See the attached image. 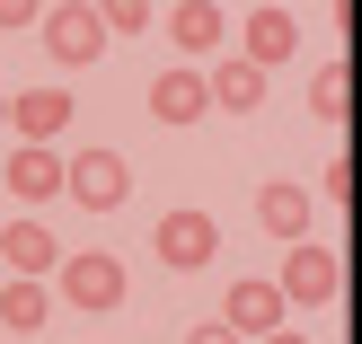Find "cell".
I'll return each instance as SVG.
<instances>
[{"label":"cell","instance_id":"1","mask_svg":"<svg viewBox=\"0 0 362 344\" xmlns=\"http://www.w3.org/2000/svg\"><path fill=\"white\" fill-rule=\"evenodd\" d=\"M53 300L62 309H124V256H106V247H80V256H62V274H53Z\"/></svg>","mask_w":362,"mask_h":344},{"label":"cell","instance_id":"2","mask_svg":"<svg viewBox=\"0 0 362 344\" xmlns=\"http://www.w3.org/2000/svg\"><path fill=\"white\" fill-rule=\"evenodd\" d=\"M283 300H292V309H327L336 292H345V256H336L327 239H300V247H283Z\"/></svg>","mask_w":362,"mask_h":344},{"label":"cell","instance_id":"3","mask_svg":"<svg viewBox=\"0 0 362 344\" xmlns=\"http://www.w3.org/2000/svg\"><path fill=\"white\" fill-rule=\"evenodd\" d=\"M151 247H159V265L194 274V265H212V256H221V221H212V212H194V203H177V212H159Z\"/></svg>","mask_w":362,"mask_h":344},{"label":"cell","instance_id":"4","mask_svg":"<svg viewBox=\"0 0 362 344\" xmlns=\"http://www.w3.org/2000/svg\"><path fill=\"white\" fill-rule=\"evenodd\" d=\"M45 53H53L62 71L98 62V53H106V18L88 9V0H53V9H45Z\"/></svg>","mask_w":362,"mask_h":344},{"label":"cell","instance_id":"5","mask_svg":"<svg viewBox=\"0 0 362 344\" xmlns=\"http://www.w3.org/2000/svg\"><path fill=\"white\" fill-rule=\"evenodd\" d=\"M221 327H239L247 344H265V336H283V327H292V300H283V283H265V274H247V283H230V300H221Z\"/></svg>","mask_w":362,"mask_h":344},{"label":"cell","instance_id":"6","mask_svg":"<svg viewBox=\"0 0 362 344\" xmlns=\"http://www.w3.org/2000/svg\"><path fill=\"white\" fill-rule=\"evenodd\" d=\"M0 256H9V274H18V283H45V274H62V256H71V247L53 239L45 221L9 212V230H0Z\"/></svg>","mask_w":362,"mask_h":344},{"label":"cell","instance_id":"7","mask_svg":"<svg viewBox=\"0 0 362 344\" xmlns=\"http://www.w3.org/2000/svg\"><path fill=\"white\" fill-rule=\"evenodd\" d=\"M0 177H9L18 203H53V194H71V159H62V150H45V141H18Z\"/></svg>","mask_w":362,"mask_h":344},{"label":"cell","instance_id":"8","mask_svg":"<svg viewBox=\"0 0 362 344\" xmlns=\"http://www.w3.org/2000/svg\"><path fill=\"white\" fill-rule=\"evenodd\" d=\"M124 194H133V168H124L115 150H80L71 159V203L80 212H115Z\"/></svg>","mask_w":362,"mask_h":344},{"label":"cell","instance_id":"9","mask_svg":"<svg viewBox=\"0 0 362 344\" xmlns=\"http://www.w3.org/2000/svg\"><path fill=\"white\" fill-rule=\"evenodd\" d=\"M257 221H265V239L300 247V239H310V221H318V194L292 186V177H274V186H257Z\"/></svg>","mask_w":362,"mask_h":344},{"label":"cell","instance_id":"10","mask_svg":"<svg viewBox=\"0 0 362 344\" xmlns=\"http://www.w3.org/2000/svg\"><path fill=\"white\" fill-rule=\"evenodd\" d=\"M239 53H247L257 71L292 62V53H300V18H292V9H274V0H265V9H247V27H239Z\"/></svg>","mask_w":362,"mask_h":344},{"label":"cell","instance_id":"11","mask_svg":"<svg viewBox=\"0 0 362 344\" xmlns=\"http://www.w3.org/2000/svg\"><path fill=\"white\" fill-rule=\"evenodd\" d=\"M212 115V88H204V71H159L151 80V124H204Z\"/></svg>","mask_w":362,"mask_h":344},{"label":"cell","instance_id":"12","mask_svg":"<svg viewBox=\"0 0 362 344\" xmlns=\"http://www.w3.org/2000/svg\"><path fill=\"white\" fill-rule=\"evenodd\" d=\"M204 88H212L221 115H257V106H265V71L247 62V53H221V62L204 71Z\"/></svg>","mask_w":362,"mask_h":344},{"label":"cell","instance_id":"13","mask_svg":"<svg viewBox=\"0 0 362 344\" xmlns=\"http://www.w3.org/2000/svg\"><path fill=\"white\" fill-rule=\"evenodd\" d=\"M9 124H18V141H45V150H53V141L71 133V97H62V88H18Z\"/></svg>","mask_w":362,"mask_h":344},{"label":"cell","instance_id":"14","mask_svg":"<svg viewBox=\"0 0 362 344\" xmlns=\"http://www.w3.org/2000/svg\"><path fill=\"white\" fill-rule=\"evenodd\" d=\"M168 45H177V53H212V62H221L230 18L212 9V0H177V9H168Z\"/></svg>","mask_w":362,"mask_h":344},{"label":"cell","instance_id":"15","mask_svg":"<svg viewBox=\"0 0 362 344\" xmlns=\"http://www.w3.org/2000/svg\"><path fill=\"white\" fill-rule=\"evenodd\" d=\"M45 318H53V292H45V283H0V327H9V336H35V327H45Z\"/></svg>","mask_w":362,"mask_h":344},{"label":"cell","instance_id":"16","mask_svg":"<svg viewBox=\"0 0 362 344\" xmlns=\"http://www.w3.org/2000/svg\"><path fill=\"white\" fill-rule=\"evenodd\" d=\"M310 115L318 124H345L354 115V62H318L310 71Z\"/></svg>","mask_w":362,"mask_h":344},{"label":"cell","instance_id":"17","mask_svg":"<svg viewBox=\"0 0 362 344\" xmlns=\"http://www.w3.org/2000/svg\"><path fill=\"white\" fill-rule=\"evenodd\" d=\"M318 194H327V203H345V212H362V159H327Z\"/></svg>","mask_w":362,"mask_h":344},{"label":"cell","instance_id":"18","mask_svg":"<svg viewBox=\"0 0 362 344\" xmlns=\"http://www.w3.org/2000/svg\"><path fill=\"white\" fill-rule=\"evenodd\" d=\"M88 9L106 18V35H133V27H151V9H159V0H88Z\"/></svg>","mask_w":362,"mask_h":344},{"label":"cell","instance_id":"19","mask_svg":"<svg viewBox=\"0 0 362 344\" xmlns=\"http://www.w3.org/2000/svg\"><path fill=\"white\" fill-rule=\"evenodd\" d=\"M45 9H53V0H0V27H9V35L18 27H45Z\"/></svg>","mask_w":362,"mask_h":344},{"label":"cell","instance_id":"20","mask_svg":"<svg viewBox=\"0 0 362 344\" xmlns=\"http://www.w3.org/2000/svg\"><path fill=\"white\" fill-rule=\"evenodd\" d=\"M186 344H247V336H239V327H221V318H204V327H194Z\"/></svg>","mask_w":362,"mask_h":344},{"label":"cell","instance_id":"21","mask_svg":"<svg viewBox=\"0 0 362 344\" xmlns=\"http://www.w3.org/2000/svg\"><path fill=\"white\" fill-rule=\"evenodd\" d=\"M336 18H345V27H354V35H362V0H336Z\"/></svg>","mask_w":362,"mask_h":344},{"label":"cell","instance_id":"22","mask_svg":"<svg viewBox=\"0 0 362 344\" xmlns=\"http://www.w3.org/2000/svg\"><path fill=\"white\" fill-rule=\"evenodd\" d=\"M265 344H310V336H300V327H283V336H265Z\"/></svg>","mask_w":362,"mask_h":344},{"label":"cell","instance_id":"23","mask_svg":"<svg viewBox=\"0 0 362 344\" xmlns=\"http://www.w3.org/2000/svg\"><path fill=\"white\" fill-rule=\"evenodd\" d=\"M0 133H9V97H0Z\"/></svg>","mask_w":362,"mask_h":344},{"label":"cell","instance_id":"24","mask_svg":"<svg viewBox=\"0 0 362 344\" xmlns=\"http://www.w3.org/2000/svg\"><path fill=\"white\" fill-rule=\"evenodd\" d=\"M354 88H362V53H354Z\"/></svg>","mask_w":362,"mask_h":344},{"label":"cell","instance_id":"25","mask_svg":"<svg viewBox=\"0 0 362 344\" xmlns=\"http://www.w3.org/2000/svg\"><path fill=\"white\" fill-rule=\"evenodd\" d=\"M168 9H177V0H168Z\"/></svg>","mask_w":362,"mask_h":344},{"label":"cell","instance_id":"26","mask_svg":"<svg viewBox=\"0 0 362 344\" xmlns=\"http://www.w3.org/2000/svg\"><path fill=\"white\" fill-rule=\"evenodd\" d=\"M354 221H362V212H354Z\"/></svg>","mask_w":362,"mask_h":344}]
</instances>
